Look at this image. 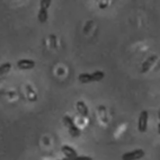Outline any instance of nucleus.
<instances>
[{
	"label": "nucleus",
	"instance_id": "obj_8",
	"mask_svg": "<svg viewBox=\"0 0 160 160\" xmlns=\"http://www.w3.org/2000/svg\"><path fill=\"white\" fill-rule=\"evenodd\" d=\"M48 16H49V14H48V10L46 9H43L41 8L40 12H38V22H40L41 24H44L46 23V20H48Z\"/></svg>",
	"mask_w": 160,
	"mask_h": 160
},
{
	"label": "nucleus",
	"instance_id": "obj_2",
	"mask_svg": "<svg viewBox=\"0 0 160 160\" xmlns=\"http://www.w3.org/2000/svg\"><path fill=\"white\" fill-rule=\"evenodd\" d=\"M148 118L149 114L147 111H142L139 115V120H138V130L141 133H144L148 129Z\"/></svg>",
	"mask_w": 160,
	"mask_h": 160
},
{
	"label": "nucleus",
	"instance_id": "obj_11",
	"mask_svg": "<svg viewBox=\"0 0 160 160\" xmlns=\"http://www.w3.org/2000/svg\"><path fill=\"white\" fill-rule=\"evenodd\" d=\"M69 133H70V135H71V137L77 138V137H79V135L81 134V131H80L79 128L76 125V126H73V128H71V129H69Z\"/></svg>",
	"mask_w": 160,
	"mask_h": 160
},
{
	"label": "nucleus",
	"instance_id": "obj_10",
	"mask_svg": "<svg viewBox=\"0 0 160 160\" xmlns=\"http://www.w3.org/2000/svg\"><path fill=\"white\" fill-rule=\"evenodd\" d=\"M10 68H12V64H10L9 62L1 64V66H0V76H1V74L7 73V72H8L9 70H10Z\"/></svg>",
	"mask_w": 160,
	"mask_h": 160
},
{
	"label": "nucleus",
	"instance_id": "obj_17",
	"mask_svg": "<svg viewBox=\"0 0 160 160\" xmlns=\"http://www.w3.org/2000/svg\"><path fill=\"white\" fill-rule=\"evenodd\" d=\"M158 117H159V122H160V109L158 111Z\"/></svg>",
	"mask_w": 160,
	"mask_h": 160
},
{
	"label": "nucleus",
	"instance_id": "obj_18",
	"mask_svg": "<svg viewBox=\"0 0 160 160\" xmlns=\"http://www.w3.org/2000/svg\"><path fill=\"white\" fill-rule=\"evenodd\" d=\"M61 160H62V159H61Z\"/></svg>",
	"mask_w": 160,
	"mask_h": 160
},
{
	"label": "nucleus",
	"instance_id": "obj_5",
	"mask_svg": "<svg viewBox=\"0 0 160 160\" xmlns=\"http://www.w3.org/2000/svg\"><path fill=\"white\" fill-rule=\"evenodd\" d=\"M157 59H158L157 55H151V57H149L148 59H147V60L142 63V67H141V72H142V73H146V72H148L149 70H150V68L153 66V63L157 61Z\"/></svg>",
	"mask_w": 160,
	"mask_h": 160
},
{
	"label": "nucleus",
	"instance_id": "obj_12",
	"mask_svg": "<svg viewBox=\"0 0 160 160\" xmlns=\"http://www.w3.org/2000/svg\"><path fill=\"white\" fill-rule=\"evenodd\" d=\"M51 2H52V0H41V2H40V6L41 8H43V9H49V7L51 6Z\"/></svg>",
	"mask_w": 160,
	"mask_h": 160
},
{
	"label": "nucleus",
	"instance_id": "obj_7",
	"mask_svg": "<svg viewBox=\"0 0 160 160\" xmlns=\"http://www.w3.org/2000/svg\"><path fill=\"white\" fill-rule=\"evenodd\" d=\"M76 108H77V111L79 112L80 115H82L83 117H88V114H89L88 106L83 103V102H81V100H80V102H77V104H76Z\"/></svg>",
	"mask_w": 160,
	"mask_h": 160
},
{
	"label": "nucleus",
	"instance_id": "obj_3",
	"mask_svg": "<svg viewBox=\"0 0 160 160\" xmlns=\"http://www.w3.org/2000/svg\"><path fill=\"white\" fill-rule=\"evenodd\" d=\"M144 154H146V152L143 151L142 149H137V150L124 153L122 156V160H139L144 157Z\"/></svg>",
	"mask_w": 160,
	"mask_h": 160
},
{
	"label": "nucleus",
	"instance_id": "obj_6",
	"mask_svg": "<svg viewBox=\"0 0 160 160\" xmlns=\"http://www.w3.org/2000/svg\"><path fill=\"white\" fill-rule=\"evenodd\" d=\"M61 150H62V152L64 153L66 158L74 159V158H77V157H78L77 151H76V150H74L73 148H71L70 146H63L62 148H61Z\"/></svg>",
	"mask_w": 160,
	"mask_h": 160
},
{
	"label": "nucleus",
	"instance_id": "obj_13",
	"mask_svg": "<svg viewBox=\"0 0 160 160\" xmlns=\"http://www.w3.org/2000/svg\"><path fill=\"white\" fill-rule=\"evenodd\" d=\"M27 94H28V97L31 100H36V95H35V92L32 90L29 86H27Z\"/></svg>",
	"mask_w": 160,
	"mask_h": 160
},
{
	"label": "nucleus",
	"instance_id": "obj_1",
	"mask_svg": "<svg viewBox=\"0 0 160 160\" xmlns=\"http://www.w3.org/2000/svg\"><path fill=\"white\" fill-rule=\"evenodd\" d=\"M105 77V73L103 71H95L94 73H81L79 74L80 82L82 83H89V82H95V81H100Z\"/></svg>",
	"mask_w": 160,
	"mask_h": 160
},
{
	"label": "nucleus",
	"instance_id": "obj_16",
	"mask_svg": "<svg viewBox=\"0 0 160 160\" xmlns=\"http://www.w3.org/2000/svg\"><path fill=\"white\" fill-rule=\"evenodd\" d=\"M158 133L160 134V122H159V124H158Z\"/></svg>",
	"mask_w": 160,
	"mask_h": 160
},
{
	"label": "nucleus",
	"instance_id": "obj_14",
	"mask_svg": "<svg viewBox=\"0 0 160 160\" xmlns=\"http://www.w3.org/2000/svg\"><path fill=\"white\" fill-rule=\"evenodd\" d=\"M73 160H92V158L87 157V156H78V157L74 158Z\"/></svg>",
	"mask_w": 160,
	"mask_h": 160
},
{
	"label": "nucleus",
	"instance_id": "obj_9",
	"mask_svg": "<svg viewBox=\"0 0 160 160\" xmlns=\"http://www.w3.org/2000/svg\"><path fill=\"white\" fill-rule=\"evenodd\" d=\"M63 123H64V125L69 129H71V128H73V126H76V124L73 123V121H72V118L70 116H68V115H66V116L63 117Z\"/></svg>",
	"mask_w": 160,
	"mask_h": 160
},
{
	"label": "nucleus",
	"instance_id": "obj_15",
	"mask_svg": "<svg viewBox=\"0 0 160 160\" xmlns=\"http://www.w3.org/2000/svg\"><path fill=\"white\" fill-rule=\"evenodd\" d=\"M50 41H51V45L55 48V36L54 35H50Z\"/></svg>",
	"mask_w": 160,
	"mask_h": 160
},
{
	"label": "nucleus",
	"instance_id": "obj_4",
	"mask_svg": "<svg viewBox=\"0 0 160 160\" xmlns=\"http://www.w3.org/2000/svg\"><path fill=\"white\" fill-rule=\"evenodd\" d=\"M35 61L31 60V59H22V60L17 61V68L20 70H29L35 67Z\"/></svg>",
	"mask_w": 160,
	"mask_h": 160
}]
</instances>
